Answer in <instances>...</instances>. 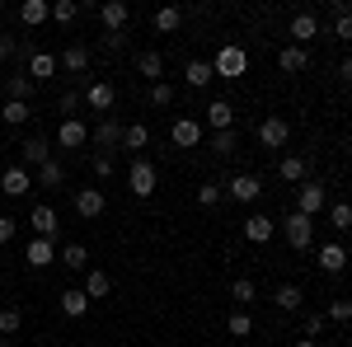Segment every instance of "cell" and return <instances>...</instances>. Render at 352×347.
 I'll list each match as a JSON object with an SVG mask.
<instances>
[{"label":"cell","instance_id":"36","mask_svg":"<svg viewBox=\"0 0 352 347\" xmlns=\"http://www.w3.org/2000/svg\"><path fill=\"white\" fill-rule=\"evenodd\" d=\"M212 80H217L212 61H188V89H207Z\"/></svg>","mask_w":352,"mask_h":347},{"label":"cell","instance_id":"2","mask_svg":"<svg viewBox=\"0 0 352 347\" xmlns=\"http://www.w3.org/2000/svg\"><path fill=\"white\" fill-rule=\"evenodd\" d=\"M160 183V174H155V164L146 160V155H136L132 169H127V188H132V197H151Z\"/></svg>","mask_w":352,"mask_h":347},{"label":"cell","instance_id":"47","mask_svg":"<svg viewBox=\"0 0 352 347\" xmlns=\"http://www.w3.org/2000/svg\"><path fill=\"white\" fill-rule=\"evenodd\" d=\"M89 169H94V179H109V174H113V155H94Z\"/></svg>","mask_w":352,"mask_h":347},{"label":"cell","instance_id":"26","mask_svg":"<svg viewBox=\"0 0 352 347\" xmlns=\"http://www.w3.org/2000/svg\"><path fill=\"white\" fill-rule=\"evenodd\" d=\"M33 94H38V85L24 76H5V99H19V104H33Z\"/></svg>","mask_w":352,"mask_h":347},{"label":"cell","instance_id":"43","mask_svg":"<svg viewBox=\"0 0 352 347\" xmlns=\"http://www.w3.org/2000/svg\"><path fill=\"white\" fill-rule=\"evenodd\" d=\"M151 104H155V108H169V104H174V85H151Z\"/></svg>","mask_w":352,"mask_h":347},{"label":"cell","instance_id":"54","mask_svg":"<svg viewBox=\"0 0 352 347\" xmlns=\"http://www.w3.org/2000/svg\"><path fill=\"white\" fill-rule=\"evenodd\" d=\"M292 347H315V338H300V343H292Z\"/></svg>","mask_w":352,"mask_h":347},{"label":"cell","instance_id":"3","mask_svg":"<svg viewBox=\"0 0 352 347\" xmlns=\"http://www.w3.org/2000/svg\"><path fill=\"white\" fill-rule=\"evenodd\" d=\"M324 207H329V192H324V183H315V179H305V183L296 188V212L315 221V212H324Z\"/></svg>","mask_w":352,"mask_h":347},{"label":"cell","instance_id":"19","mask_svg":"<svg viewBox=\"0 0 352 347\" xmlns=\"http://www.w3.org/2000/svg\"><path fill=\"white\" fill-rule=\"evenodd\" d=\"M277 174H282V183H305L310 179V160L305 155H282Z\"/></svg>","mask_w":352,"mask_h":347},{"label":"cell","instance_id":"31","mask_svg":"<svg viewBox=\"0 0 352 347\" xmlns=\"http://www.w3.org/2000/svg\"><path fill=\"white\" fill-rule=\"evenodd\" d=\"M333 38L338 43H352V5H343V0L333 5Z\"/></svg>","mask_w":352,"mask_h":347},{"label":"cell","instance_id":"22","mask_svg":"<svg viewBox=\"0 0 352 347\" xmlns=\"http://www.w3.org/2000/svg\"><path fill=\"white\" fill-rule=\"evenodd\" d=\"M61 315H66V320H85V315H89V295H85L80 287L61 291Z\"/></svg>","mask_w":352,"mask_h":347},{"label":"cell","instance_id":"17","mask_svg":"<svg viewBox=\"0 0 352 347\" xmlns=\"http://www.w3.org/2000/svg\"><path fill=\"white\" fill-rule=\"evenodd\" d=\"M76 216H85V221L104 216V192L99 188H76Z\"/></svg>","mask_w":352,"mask_h":347},{"label":"cell","instance_id":"40","mask_svg":"<svg viewBox=\"0 0 352 347\" xmlns=\"http://www.w3.org/2000/svg\"><path fill=\"white\" fill-rule=\"evenodd\" d=\"M329 221H333V230H338V235L352 230V202H329Z\"/></svg>","mask_w":352,"mask_h":347},{"label":"cell","instance_id":"50","mask_svg":"<svg viewBox=\"0 0 352 347\" xmlns=\"http://www.w3.org/2000/svg\"><path fill=\"white\" fill-rule=\"evenodd\" d=\"M14 230H19V225H14L10 216H0V244H10V240H14Z\"/></svg>","mask_w":352,"mask_h":347},{"label":"cell","instance_id":"37","mask_svg":"<svg viewBox=\"0 0 352 347\" xmlns=\"http://www.w3.org/2000/svg\"><path fill=\"white\" fill-rule=\"evenodd\" d=\"M56 258L71 267V272H85V267H89V249H85V244H66V249H61Z\"/></svg>","mask_w":352,"mask_h":347},{"label":"cell","instance_id":"33","mask_svg":"<svg viewBox=\"0 0 352 347\" xmlns=\"http://www.w3.org/2000/svg\"><path fill=\"white\" fill-rule=\"evenodd\" d=\"M61 183H66V164L52 155V160L38 169V188H61Z\"/></svg>","mask_w":352,"mask_h":347},{"label":"cell","instance_id":"41","mask_svg":"<svg viewBox=\"0 0 352 347\" xmlns=\"http://www.w3.org/2000/svg\"><path fill=\"white\" fill-rule=\"evenodd\" d=\"M76 14H80V5H76V0H56V5H52V19H56V24H76Z\"/></svg>","mask_w":352,"mask_h":347},{"label":"cell","instance_id":"5","mask_svg":"<svg viewBox=\"0 0 352 347\" xmlns=\"http://www.w3.org/2000/svg\"><path fill=\"white\" fill-rule=\"evenodd\" d=\"M287 141H292V122H287V117H263V122H258V146L282 150Z\"/></svg>","mask_w":352,"mask_h":347},{"label":"cell","instance_id":"25","mask_svg":"<svg viewBox=\"0 0 352 347\" xmlns=\"http://www.w3.org/2000/svg\"><path fill=\"white\" fill-rule=\"evenodd\" d=\"M56 61H61L71 76H85V71H89V47H85V43H71V47L56 56Z\"/></svg>","mask_w":352,"mask_h":347},{"label":"cell","instance_id":"20","mask_svg":"<svg viewBox=\"0 0 352 347\" xmlns=\"http://www.w3.org/2000/svg\"><path fill=\"white\" fill-rule=\"evenodd\" d=\"M277 66H282L287 76H300V71L310 66V52H305V47H296V43H287V47L277 52Z\"/></svg>","mask_w":352,"mask_h":347},{"label":"cell","instance_id":"52","mask_svg":"<svg viewBox=\"0 0 352 347\" xmlns=\"http://www.w3.org/2000/svg\"><path fill=\"white\" fill-rule=\"evenodd\" d=\"M104 47H109V52H122V47H127V38H122V33H104Z\"/></svg>","mask_w":352,"mask_h":347},{"label":"cell","instance_id":"29","mask_svg":"<svg viewBox=\"0 0 352 347\" xmlns=\"http://www.w3.org/2000/svg\"><path fill=\"white\" fill-rule=\"evenodd\" d=\"M320 267H324L329 277H338V272L348 267V249H343V244H324V249H320Z\"/></svg>","mask_w":352,"mask_h":347},{"label":"cell","instance_id":"9","mask_svg":"<svg viewBox=\"0 0 352 347\" xmlns=\"http://www.w3.org/2000/svg\"><path fill=\"white\" fill-rule=\"evenodd\" d=\"M19 155H24V169H43V164L52 160V146H47V136H24V146H19Z\"/></svg>","mask_w":352,"mask_h":347},{"label":"cell","instance_id":"10","mask_svg":"<svg viewBox=\"0 0 352 347\" xmlns=\"http://www.w3.org/2000/svg\"><path fill=\"white\" fill-rule=\"evenodd\" d=\"M169 141H174L179 150H192V146H202V122H197V117H179V122L169 127Z\"/></svg>","mask_w":352,"mask_h":347},{"label":"cell","instance_id":"55","mask_svg":"<svg viewBox=\"0 0 352 347\" xmlns=\"http://www.w3.org/2000/svg\"><path fill=\"white\" fill-rule=\"evenodd\" d=\"M0 347H14V343H10V338H0Z\"/></svg>","mask_w":352,"mask_h":347},{"label":"cell","instance_id":"8","mask_svg":"<svg viewBox=\"0 0 352 347\" xmlns=\"http://www.w3.org/2000/svg\"><path fill=\"white\" fill-rule=\"evenodd\" d=\"M85 141H89V127H85L80 117H61V127H56V146H61V150H80Z\"/></svg>","mask_w":352,"mask_h":347},{"label":"cell","instance_id":"6","mask_svg":"<svg viewBox=\"0 0 352 347\" xmlns=\"http://www.w3.org/2000/svg\"><path fill=\"white\" fill-rule=\"evenodd\" d=\"M244 66H249L244 47H221V52H217V61H212V71H217V76H226V80L244 76Z\"/></svg>","mask_w":352,"mask_h":347},{"label":"cell","instance_id":"27","mask_svg":"<svg viewBox=\"0 0 352 347\" xmlns=\"http://www.w3.org/2000/svg\"><path fill=\"white\" fill-rule=\"evenodd\" d=\"M85 295H89V305L104 300V295H113V277H109V272H99V267L85 272Z\"/></svg>","mask_w":352,"mask_h":347},{"label":"cell","instance_id":"38","mask_svg":"<svg viewBox=\"0 0 352 347\" xmlns=\"http://www.w3.org/2000/svg\"><path fill=\"white\" fill-rule=\"evenodd\" d=\"M146 146H151V132H146L141 122L122 127V150H146Z\"/></svg>","mask_w":352,"mask_h":347},{"label":"cell","instance_id":"14","mask_svg":"<svg viewBox=\"0 0 352 347\" xmlns=\"http://www.w3.org/2000/svg\"><path fill=\"white\" fill-rule=\"evenodd\" d=\"M226 192H230L235 202H258V192H263V179H258V174H235V179L226 183Z\"/></svg>","mask_w":352,"mask_h":347},{"label":"cell","instance_id":"51","mask_svg":"<svg viewBox=\"0 0 352 347\" xmlns=\"http://www.w3.org/2000/svg\"><path fill=\"white\" fill-rule=\"evenodd\" d=\"M14 52H19V47H14V38H10V33H0V61H10Z\"/></svg>","mask_w":352,"mask_h":347},{"label":"cell","instance_id":"46","mask_svg":"<svg viewBox=\"0 0 352 347\" xmlns=\"http://www.w3.org/2000/svg\"><path fill=\"white\" fill-rule=\"evenodd\" d=\"M197 202H202V207H217L221 202V183H202L197 188Z\"/></svg>","mask_w":352,"mask_h":347},{"label":"cell","instance_id":"23","mask_svg":"<svg viewBox=\"0 0 352 347\" xmlns=\"http://www.w3.org/2000/svg\"><path fill=\"white\" fill-rule=\"evenodd\" d=\"M230 122H235V108L226 104V99H212L207 104V127L212 132H230Z\"/></svg>","mask_w":352,"mask_h":347},{"label":"cell","instance_id":"49","mask_svg":"<svg viewBox=\"0 0 352 347\" xmlns=\"http://www.w3.org/2000/svg\"><path fill=\"white\" fill-rule=\"evenodd\" d=\"M324 315H305V338H320V333H324Z\"/></svg>","mask_w":352,"mask_h":347},{"label":"cell","instance_id":"53","mask_svg":"<svg viewBox=\"0 0 352 347\" xmlns=\"http://www.w3.org/2000/svg\"><path fill=\"white\" fill-rule=\"evenodd\" d=\"M338 80H348V85H352V56L343 61V66H338Z\"/></svg>","mask_w":352,"mask_h":347},{"label":"cell","instance_id":"12","mask_svg":"<svg viewBox=\"0 0 352 347\" xmlns=\"http://www.w3.org/2000/svg\"><path fill=\"white\" fill-rule=\"evenodd\" d=\"M24 263L38 267V272H43V267H52L56 263V244L43 240V235H33V240H28V249H24Z\"/></svg>","mask_w":352,"mask_h":347},{"label":"cell","instance_id":"32","mask_svg":"<svg viewBox=\"0 0 352 347\" xmlns=\"http://www.w3.org/2000/svg\"><path fill=\"white\" fill-rule=\"evenodd\" d=\"M24 328V310L19 305H0V338H14Z\"/></svg>","mask_w":352,"mask_h":347},{"label":"cell","instance_id":"39","mask_svg":"<svg viewBox=\"0 0 352 347\" xmlns=\"http://www.w3.org/2000/svg\"><path fill=\"white\" fill-rule=\"evenodd\" d=\"M226 333H230V338H249V333H254V320H249V310H235V315H226Z\"/></svg>","mask_w":352,"mask_h":347},{"label":"cell","instance_id":"42","mask_svg":"<svg viewBox=\"0 0 352 347\" xmlns=\"http://www.w3.org/2000/svg\"><path fill=\"white\" fill-rule=\"evenodd\" d=\"M230 300H240V305H249V300H258V287H254L249 277H240V282L230 287Z\"/></svg>","mask_w":352,"mask_h":347},{"label":"cell","instance_id":"28","mask_svg":"<svg viewBox=\"0 0 352 347\" xmlns=\"http://www.w3.org/2000/svg\"><path fill=\"white\" fill-rule=\"evenodd\" d=\"M272 305L282 310V315H296L300 305H305V295H300L296 282H287V287H277V295H272Z\"/></svg>","mask_w":352,"mask_h":347},{"label":"cell","instance_id":"35","mask_svg":"<svg viewBox=\"0 0 352 347\" xmlns=\"http://www.w3.org/2000/svg\"><path fill=\"white\" fill-rule=\"evenodd\" d=\"M155 28H160V33H179V28H184V10H179V5L155 10Z\"/></svg>","mask_w":352,"mask_h":347},{"label":"cell","instance_id":"21","mask_svg":"<svg viewBox=\"0 0 352 347\" xmlns=\"http://www.w3.org/2000/svg\"><path fill=\"white\" fill-rule=\"evenodd\" d=\"M47 19H52V5H47V0H24V5H19V24L43 28Z\"/></svg>","mask_w":352,"mask_h":347},{"label":"cell","instance_id":"45","mask_svg":"<svg viewBox=\"0 0 352 347\" xmlns=\"http://www.w3.org/2000/svg\"><path fill=\"white\" fill-rule=\"evenodd\" d=\"M324 320H333V324H348V320H352V300H333Z\"/></svg>","mask_w":352,"mask_h":347},{"label":"cell","instance_id":"4","mask_svg":"<svg viewBox=\"0 0 352 347\" xmlns=\"http://www.w3.org/2000/svg\"><path fill=\"white\" fill-rule=\"evenodd\" d=\"M89 141L99 146V155L118 150V146H122V122H118V117H99V122H94V132H89Z\"/></svg>","mask_w":352,"mask_h":347},{"label":"cell","instance_id":"44","mask_svg":"<svg viewBox=\"0 0 352 347\" xmlns=\"http://www.w3.org/2000/svg\"><path fill=\"white\" fill-rule=\"evenodd\" d=\"M212 150L217 155H235V132H212Z\"/></svg>","mask_w":352,"mask_h":347},{"label":"cell","instance_id":"16","mask_svg":"<svg viewBox=\"0 0 352 347\" xmlns=\"http://www.w3.org/2000/svg\"><path fill=\"white\" fill-rule=\"evenodd\" d=\"M56 66H61V61H56L52 52H28V80H33V85L52 80V76H56Z\"/></svg>","mask_w":352,"mask_h":347},{"label":"cell","instance_id":"13","mask_svg":"<svg viewBox=\"0 0 352 347\" xmlns=\"http://www.w3.org/2000/svg\"><path fill=\"white\" fill-rule=\"evenodd\" d=\"M28 188H33V174H28L24 164H10V169L0 174V192H5V197H24Z\"/></svg>","mask_w":352,"mask_h":347},{"label":"cell","instance_id":"34","mask_svg":"<svg viewBox=\"0 0 352 347\" xmlns=\"http://www.w3.org/2000/svg\"><path fill=\"white\" fill-rule=\"evenodd\" d=\"M0 117H5L10 127H24L28 117H33V104H19V99H5V108H0Z\"/></svg>","mask_w":352,"mask_h":347},{"label":"cell","instance_id":"11","mask_svg":"<svg viewBox=\"0 0 352 347\" xmlns=\"http://www.w3.org/2000/svg\"><path fill=\"white\" fill-rule=\"evenodd\" d=\"M113 99H118V89H113L109 80H94L89 89H85V104L94 108L99 117H113Z\"/></svg>","mask_w":352,"mask_h":347},{"label":"cell","instance_id":"18","mask_svg":"<svg viewBox=\"0 0 352 347\" xmlns=\"http://www.w3.org/2000/svg\"><path fill=\"white\" fill-rule=\"evenodd\" d=\"M28 225H33L43 240H52V235H56V212L47 207V202H33V212H28Z\"/></svg>","mask_w":352,"mask_h":347},{"label":"cell","instance_id":"7","mask_svg":"<svg viewBox=\"0 0 352 347\" xmlns=\"http://www.w3.org/2000/svg\"><path fill=\"white\" fill-rule=\"evenodd\" d=\"M127 19H132V5H127V0H104V5H99V24L109 28V33H122Z\"/></svg>","mask_w":352,"mask_h":347},{"label":"cell","instance_id":"24","mask_svg":"<svg viewBox=\"0 0 352 347\" xmlns=\"http://www.w3.org/2000/svg\"><path fill=\"white\" fill-rule=\"evenodd\" d=\"M320 33V19L310 14V10H300V14H292V38H296V47H305L310 38Z\"/></svg>","mask_w":352,"mask_h":347},{"label":"cell","instance_id":"48","mask_svg":"<svg viewBox=\"0 0 352 347\" xmlns=\"http://www.w3.org/2000/svg\"><path fill=\"white\" fill-rule=\"evenodd\" d=\"M56 108H61L66 117H76V108H80V94H76V89H71V94H61V99H56Z\"/></svg>","mask_w":352,"mask_h":347},{"label":"cell","instance_id":"1","mask_svg":"<svg viewBox=\"0 0 352 347\" xmlns=\"http://www.w3.org/2000/svg\"><path fill=\"white\" fill-rule=\"evenodd\" d=\"M277 230L287 235V244H292L296 254H305V249L315 244V221H310V216H300V212H287L282 221H277Z\"/></svg>","mask_w":352,"mask_h":347},{"label":"cell","instance_id":"15","mask_svg":"<svg viewBox=\"0 0 352 347\" xmlns=\"http://www.w3.org/2000/svg\"><path fill=\"white\" fill-rule=\"evenodd\" d=\"M272 235H277V221H272V216H249V221H244V240L249 244H268Z\"/></svg>","mask_w":352,"mask_h":347},{"label":"cell","instance_id":"30","mask_svg":"<svg viewBox=\"0 0 352 347\" xmlns=\"http://www.w3.org/2000/svg\"><path fill=\"white\" fill-rule=\"evenodd\" d=\"M136 71L146 76L151 85H160V76H164V56L160 52H136Z\"/></svg>","mask_w":352,"mask_h":347}]
</instances>
